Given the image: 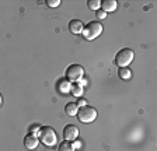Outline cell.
Instances as JSON below:
<instances>
[{
	"label": "cell",
	"mask_w": 157,
	"mask_h": 151,
	"mask_svg": "<svg viewBox=\"0 0 157 151\" xmlns=\"http://www.w3.org/2000/svg\"><path fill=\"white\" fill-rule=\"evenodd\" d=\"M38 134H39L38 136L39 140L42 141L46 147H53V145L58 143V134H56L55 129L51 127V126H44V127H41V131H39Z\"/></svg>",
	"instance_id": "6da1fadb"
},
{
	"label": "cell",
	"mask_w": 157,
	"mask_h": 151,
	"mask_svg": "<svg viewBox=\"0 0 157 151\" xmlns=\"http://www.w3.org/2000/svg\"><path fill=\"white\" fill-rule=\"evenodd\" d=\"M135 57V53L132 49L129 48H124V49L118 50V53L115 55V59H114V63L121 69V67H128L131 64V62L133 60Z\"/></svg>",
	"instance_id": "7a4b0ae2"
},
{
	"label": "cell",
	"mask_w": 157,
	"mask_h": 151,
	"mask_svg": "<svg viewBox=\"0 0 157 151\" xmlns=\"http://www.w3.org/2000/svg\"><path fill=\"white\" fill-rule=\"evenodd\" d=\"M102 32V24L98 21H90L87 25H84V31H83V36L87 41H93L97 36H100V34Z\"/></svg>",
	"instance_id": "3957f363"
},
{
	"label": "cell",
	"mask_w": 157,
	"mask_h": 151,
	"mask_svg": "<svg viewBox=\"0 0 157 151\" xmlns=\"http://www.w3.org/2000/svg\"><path fill=\"white\" fill-rule=\"evenodd\" d=\"M95 118H97V111H95V108H93V106L86 105L78 109L77 119L80 122H83V123H91V122L95 120Z\"/></svg>",
	"instance_id": "277c9868"
},
{
	"label": "cell",
	"mask_w": 157,
	"mask_h": 151,
	"mask_svg": "<svg viewBox=\"0 0 157 151\" xmlns=\"http://www.w3.org/2000/svg\"><path fill=\"white\" fill-rule=\"evenodd\" d=\"M66 77L69 81H82L84 77V69L80 64H70L66 69Z\"/></svg>",
	"instance_id": "5b68a950"
},
{
	"label": "cell",
	"mask_w": 157,
	"mask_h": 151,
	"mask_svg": "<svg viewBox=\"0 0 157 151\" xmlns=\"http://www.w3.org/2000/svg\"><path fill=\"white\" fill-rule=\"evenodd\" d=\"M78 136V129L77 126L75 125H67L65 126V129H63V138H65L66 141H73L76 140Z\"/></svg>",
	"instance_id": "8992f818"
},
{
	"label": "cell",
	"mask_w": 157,
	"mask_h": 151,
	"mask_svg": "<svg viewBox=\"0 0 157 151\" xmlns=\"http://www.w3.org/2000/svg\"><path fill=\"white\" fill-rule=\"evenodd\" d=\"M39 143V137L36 134H33V133H29L24 137V145H25L28 150H35L36 145Z\"/></svg>",
	"instance_id": "52a82bcc"
},
{
	"label": "cell",
	"mask_w": 157,
	"mask_h": 151,
	"mask_svg": "<svg viewBox=\"0 0 157 151\" xmlns=\"http://www.w3.org/2000/svg\"><path fill=\"white\" fill-rule=\"evenodd\" d=\"M69 31L75 35H78V34H83L84 31V25H83L82 20H72L69 21Z\"/></svg>",
	"instance_id": "ba28073f"
},
{
	"label": "cell",
	"mask_w": 157,
	"mask_h": 151,
	"mask_svg": "<svg viewBox=\"0 0 157 151\" xmlns=\"http://www.w3.org/2000/svg\"><path fill=\"white\" fill-rule=\"evenodd\" d=\"M58 91L60 94H67V92L72 91V83L69 80H60L58 83Z\"/></svg>",
	"instance_id": "9c48e42d"
},
{
	"label": "cell",
	"mask_w": 157,
	"mask_h": 151,
	"mask_svg": "<svg viewBox=\"0 0 157 151\" xmlns=\"http://www.w3.org/2000/svg\"><path fill=\"white\" fill-rule=\"evenodd\" d=\"M117 6H118V3L115 0H102V3H101V9L105 13H108V11H115L117 10Z\"/></svg>",
	"instance_id": "30bf717a"
},
{
	"label": "cell",
	"mask_w": 157,
	"mask_h": 151,
	"mask_svg": "<svg viewBox=\"0 0 157 151\" xmlns=\"http://www.w3.org/2000/svg\"><path fill=\"white\" fill-rule=\"evenodd\" d=\"M65 112L67 113L69 116H76L78 113V106L76 102H69V104H66L65 106Z\"/></svg>",
	"instance_id": "8fae6325"
},
{
	"label": "cell",
	"mask_w": 157,
	"mask_h": 151,
	"mask_svg": "<svg viewBox=\"0 0 157 151\" xmlns=\"http://www.w3.org/2000/svg\"><path fill=\"white\" fill-rule=\"evenodd\" d=\"M73 94V97H77V98H82L83 95V86L82 83H73L72 84V91H70Z\"/></svg>",
	"instance_id": "7c38bea8"
},
{
	"label": "cell",
	"mask_w": 157,
	"mask_h": 151,
	"mask_svg": "<svg viewBox=\"0 0 157 151\" xmlns=\"http://www.w3.org/2000/svg\"><path fill=\"white\" fill-rule=\"evenodd\" d=\"M58 151H76L75 145H73L72 141H62L58 147Z\"/></svg>",
	"instance_id": "4fadbf2b"
},
{
	"label": "cell",
	"mask_w": 157,
	"mask_h": 151,
	"mask_svg": "<svg viewBox=\"0 0 157 151\" xmlns=\"http://www.w3.org/2000/svg\"><path fill=\"white\" fill-rule=\"evenodd\" d=\"M118 76H119L121 80H131L132 72L128 69V67H121V69L118 70Z\"/></svg>",
	"instance_id": "5bb4252c"
},
{
	"label": "cell",
	"mask_w": 157,
	"mask_h": 151,
	"mask_svg": "<svg viewBox=\"0 0 157 151\" xmlns=\"http://www.w3.org/2000/svg\"><path fill=\"white\" fill-rule=\"evenodd\" d=\"M87 6L90 7V10L97 11V10H100V9H101V2H100V0H88Z\"/></svg>",
	"instance_id": "9a60e30c"
},
{
	"label": "cell",
	"mask_w": 157,
	"mask_h": 151,
	"mask_svg": "<svg viewBox=\"0 0 157 151\" xmlns=\"http://www.w3.org/2000/svg\"><path fill=\"white\" fill-rule=\"evenodd\" d=\"M95 17H97L98 20H104L105 17H107V13H105L102 9H100V10H97L95 11Z\"/></svg>",
	"instance_id": "2e32d148"
},
{
	"label": "cell",
	"mask_w": 157,
	"mask_h": 151,
	"mask_svg": "<svg viewBox=\"0 0 157 151\" xmlns=\"http://www.w3.org/2000/svg\"><path fill=\"white\" fill-rule=\"evenodd\" d=\"M60 4V0H46V6L49 7H58Z\"/></svg>",
	"instance_id": "e0dca14e"
},
{
	"label": "cell",
	"mask_w": 157,
	"mask_h": 151,
	"mask_svg": "<svg viewBox=\"0 0 157 151\" xmlns=\"http://www.w3.org/2000/svg\"><path fill=\"white\" fill-rule=\"evenodd\" d=\"M76 104H77L78 108H83V106L87 105V101H86L84 98H77V102H76Z\"/></svg>",
	"instance_id": "ac0fdd59"
},
{
	"label": "cell",
	"mask_w": 157,
	"mask_h": 151,
	"mask_svg": "<svg viewBox=\"0 0 157 151\" xmlns=\"http://www.w3.org/2000/svg\"><path fill=\"white\" fill-rule=\"evenodd\" d=\"M29 131H31L33 134H36V133H39V131H41V127H39V126H33V127L29 129Z\"/></svg>",
	"instance_id": "d6986e66"
},
{
	"label": "cell",
	"mask_w": 157,
	"mask_h": 151,
	"mask_svg": "<svg viewBox=\"0 0 157 151\" xmlns=\"http://www.w3.org/2000/svg\"><path fill=\"white\" fill-rule=\"evenodd\" d=\"M73 145H75V148H80L82 143H80V141H75V143H73Z\"/></svg>",
	"instance_id": "ffe728a7"
}]
</instances>
